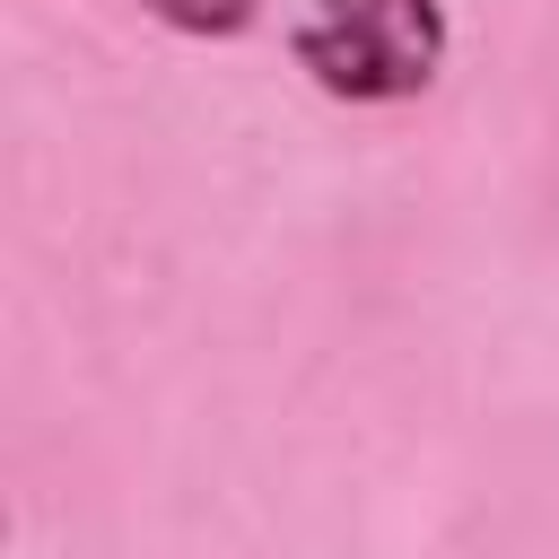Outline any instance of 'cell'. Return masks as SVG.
<instances>
[{
  "instance_id": "6da1fadb",
  "label": "cell",
  "mask_w": 559,
  "mask_h": 559,
  "mask_svg": "<svg viewBox=\"0 0 559 559\" xmlns=\"http://www.w3.org/2000/svg\"><path fill=\"white\" fill-rule=\"evenodd\" d=\"M288 52L341 105H411L445 70V9L437 0H314Z\"/></svg>"
},
{
  "instance_id": "7a4b0ae2",
  "label": "cell",
  "mask_w": 559,
  "mask_h": 559,
  "mask_svg": "<svg viewBox=\"0 0 559 559\" xmlns=\"http://www.w3.org/2000/svg\"><path fill=\"white\" fill-rule=\"evenodd\" d=\"M140 9L166 17V26H183V35H245L262 17V0H140Z\"/></svg>"
}]
</instances>
